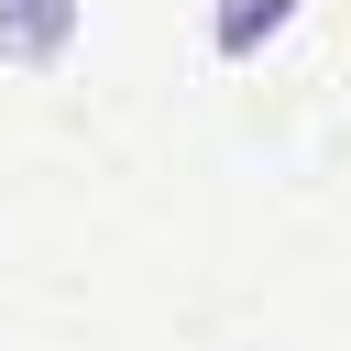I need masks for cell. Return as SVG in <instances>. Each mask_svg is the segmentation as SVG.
<instances>
[{"label":"cell","mask_w":351,"mask_h":351,"mask_svg":"<svg viewBox=\"0 0 351 351\" xmlns=\"http://www.w3.org/2000/svg\"><path fill=\"white\" fill-rule=\"evenodd\" d=\"M77 33H88V11H77V0H0V66H22V77L66 66V55H77Z\"/></svg>","instance_id":"cell-1"},{"label":"cell","mask_w":351,"mask_h":351,"mask_svg":"<svg viewBox=\"0 0 351 351\" xmlns=\"http://www.w3.org/2000/svg\"><path fill=\"white\" fill-rule=\"evenodd\" d=\"M285 22H296V0H219V11H208V55H219V66H252Z\"/></svg>","instance_id":"cell-2"}]
</instances>
